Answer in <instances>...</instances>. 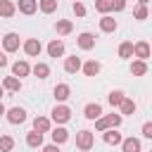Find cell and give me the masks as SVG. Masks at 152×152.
Instances as JSON below:
<instances>
[{"mask_svg":"<svg viewBox=\"0 0 152 152\" xmlns=\"http://www.w3.org/2000/svg\"><path fill=\"white\" fill-rule=\"evenodd\" d=\"M119 124H121V114H109V116H97V119H95V128H97V131L116 128Z\"/></svg>","mask_w":152,"mask_h":152,"instance_id":"1","label":"cell"},{"mask_svg":"<svg viewBox=\"0 0 152 152\" xmlns=\"http://www.w3.org/2000/svg\"><path fill=\"white\" fill-rule=\"evenodd\" d=\"M93 142H95V138H93L90 131H81V133H76V147H78V150H90Z\"/></svg>","mask_w":152,"mask_h":152,"instance_id":"2","label":"cell"},{"mask_svg":"<svg viewBox=\"0 0 152 152\" xmlns=\"http://www.w3.org/2000/svg\"><path fill=\"white\" fill-rule=\"evenodd\" d=\"M2 48H5L7 52L19 50V36H17V33H7V36L2 38Z\"/></svg>","mask_w":152,"mask_h":152,"instance_id":"3","label":"cell"},{"mask_svg":"<svg viewBox=\"0 0 152 152\" xmlns=\"http://www.w3.org/2000/svg\"><path fill=\"white\" fill-rule=\"evenodd\" d=\"M7 119H10V124H24L26 121V112L21 107H12L7 112Z\"/></svg>","mask_w":152,"mask_h":152,"instance_id":"4","label":"cell"},{"mask_svg":"<svg viewBox=\"0 0 152 152\" xmlns=\"http://www.w3.org/2000/svg\"><path fill=\"white\" fill-rule=\"evenodd\" d=\"M69 116H71V112H69V107H64V104H59V107H55V109H52V119H55L57 124L69 121Z\"/></svg>","mask_w":152,"mask_h":152,"instance_id":"5","label":"cell"},{"mask_svg":"<svg viewBox=\"0 0 152 152\" xmlns=\"http://www.w3.org/2000/svg\"><path fill=\"white\" fill-rule=\"evenodd\" d=\"M48 55H50V57H62V55H64V43L57 40V38L50 40V45H48Z\"/></svg>","mask_w":152,"mask_h":152,"instance_id":"6","label":"cell"},{"mask_svg":"<svg viewBox=\"0 0 152 152\" xmlns=\"http://www.w3.org/2000/svg\"><path fill=\"white\" fill-rule=\"evenodd\" d=\"M78 48H81V50L95 48V36H93V33H81V36H78Z\"/></svg>","mask_w":152,"mask_h":152,"instance_id":"7","label":"cell"},{"mask_svg":"<svg viewBox=\"0 0 152 152\" xmlns=\"http://www.w3.org/2000/svg\"><path fill=\"white\" fill-rule=\"evenodd\" d=\"M24 52H26V55H31V57H36V55L40 52V40H36V38H28V40L24 43Z\"/></svg>","mask_w":152,"mask_h":152,"instance_id":"8","label":"cell"},{"mask_svg":"<svg viewBox=\"0 0 152 152\" xmlns=\"http://www.w3.org/2000/svg\"><path fill=\"white\" fill-rule=\"evenodd\" d=\"M121 147H124V152H140V140L138 138H126V140H121Z\"/></svg>","mask_w":152,"mask_h":152,"instance_id":"9","label":"cell"},{"mask_svg":"<svg viewBox=\"0 0 152 152\" xmlns=\"http://www.w3.org/2000/svg\"><path fill=\"white\" fill-rule=\"evenodd\" d=\"M100 28L104 31V33H112V31H116V19H112V17H102L100 19Z\"/></svg>","mask_w":152,"mask_h":152,"instance_id":"10","label":"cell"},{"mask_svg":"<svg viewBox=\"0 0 152 152\" xmlns=\"http://www.w3.org/2000/svg\"><path fill=\"white\" fill-rule=\"evenodd\" d=\"M133 52H135L140 59H147V57H150V45H147L145 40H140V43L133 45Z\"/></svg>","mask_w":152,"mask_h":152,"instance_id":"11","label":"cell"},{"mask_svg":"<svg viewBox=\"0 0 152 152\" xmlns=\"http://www.w3.org/2000/svg\"><path fill=\"white\" fill-rule=\"evenodd\" d=\"M33 131H38V133L50 131V119H45V116H36V119H33Z\"/></svg>","mask_w":152,"mask_h":152,"instance_id":"12","label":"cell"},{"mask_svg":"<svg viewBox=\"0 0 152 152\" xmlns=\"http://www.w3.org/2000/svg\"><path fill=\"white\" fill-rule=\"evenodd\" d=\"M26 145H28V147H40V145H43V133L31 131V133L26 135Z\"/></svg>","mask_w":152,"mask_h":152,"instance_id":"13","label":"cell"},{"mask_svg":"<svg viewBox=\"0 0 152 152\" xmlns=\"http://www.w3.org/2000/svg\"><path fill=\"white\" fill-rule=\"evenodd\" d=\"M17 12V7H14V2H10V0H0V17H12Z\"/></svg>","mask_w":152,"mask_h":152,"instance_id":"14","label":"cell"},{"mask_svg":"<svg viewBox=\"0 0 152 152\" xmlns=\"http://www.w3.org/2000/svg\"><path fill=\"white\" fill-rule=\"evenodd\" d=\"M64 69L69 71V74H76L78 69H81V59L74 55V57H66V62H64Z\"/></svg>","mask_w":152,"mask_h":152,"instance_id":"15","label":"cell"},{"mask_svg":"<svg viewBox=\"0 0 152 152\" xmlns=\"http://www.w3.org/2000/svg\"><path fill=\"white\" fill-rule=\"evenodd\" d=\"M28 71H31V66L26 64V62H14V66H12V74L14 76H28Z\"/></svg>","mask_w":152,"mask_h":152,"instance_id":"16","label":"cell"},{"mask_svg":"<svg viewBox=\"0 0 152 152\" xmlns=\"http://www.w3.org/2000/svg\"><path fill=\"white\" fill-rule=\"evenodd\" d=\"M131 74H133V76H145V74H147V64H145V59L133 62V64H131Z\"/></svg>","mask_w":152,"mask_h":152,"instance_id":"17","label":"cell"},{"mask_svg":"<svg viewBox=\"0 0 152 152\" xmlns=\"http://www.w3.org/2000/svg\"><path fill=\"white\" fill-rule=\"evenodd\" d=\"M2 88H7V90H12V93H17V90L21 88V81H19L17 76H7V78L2 81Z\"/></svg>","mask_w":152,"mask_h":152,"instance_id":"18","label":"cell"},{"mask_svg":"<svg viewBox=\"0 0 152 152\" xmlns=\"http://www.w3.org/2000/svg\"><path fill=\"white\" fill-rule=\"evenodd\" d=\"M102 133H104V142H107V145H119V142H121V135H119L114 128H107V131H102Z\"/></svg>","mask_w":152,"mask_h":152,"instance_id":"19","label":"cell"},{"mask_svg":"<svg viewBox=\"0 0 152 152\" xmlns=\"http://www.w3.org/2000/svg\"><path fill=\"white\" fill-rule=\"evenodd\" d=\"M83 74H86V76H97V74H100V64H97L95 59L86 62V64H83Z\"/></svg>","mask_w":152,"mask_h":152,"instance_id":"20","label":"cell"},{"mask_svg":"<svg viewBox=\"0 0 152 152\" xmlns=\"http://www.w3.org/2000/svg\"><path fill=\"white\" fill-rule=\"evenodd\" d=\"M52 140H55V145H62V142H66V140H69V133H66V128H55V131H52Z\"/></svg>","mask_w":152,"mask_h":152,"instance_id":"21","label":"cell"},{"mask_svg":"<svg viewBox=\"0 0 152 152\" xmlns=\"http://www.w3.org/2000/svg\"><path fill=\"white\" fill-rule=\"evenodd\" d=\"M36 0H19V12H24V14H33L36 12Z\"/></svg>","mask_w":152,"mask_h":152,"instance_id":"22","label":"cell"},{"mask_svg":"<svg viewBox=\"0 0 152 152\" xmlns=\"http://www.w3.org/2000/svg\"><path fill=\"white\" fill-rule=\"evenodd\" d=\"M33 74H36L38 78H48V76H50V66L43 64V62H38V64L33 66Z\"/></svg>","mask_w":152,"mask_h":152,"instance_id":"23","label":"cell"},{"mask_svg":"<svg viewBox=\"0 0 152 152\" xmlns=\"http://www.w3.org/2000/svg\"><path fill=\"white\" fill-rule=\"evenodd\" d=\"M69 93H71V90H69V86H66V83L55 86V97H57V100H66V97H69Z\"/></svg>","mask_w":152,"mask_h":152,"instance_id":"24","label":"cell"},{"mask_svg":"<svg viewBox=\"0 0 152 152\" xmlns=\"http://www.w3.org/2000/svg\"><path fill=\"white\" fill-rule=\"evenodd\" d=\"M100 114H102L100 104H86V119H97Z\"/></svg>","mask_w":152,"mask_h":152,"instance_id":"25","label":"cell"},{"mask_svg":"<svg viewBox=\"0 0 152 152\" xmlns=\"http://www.w3.org/2000/svg\"><path fill=\"white\" fill-rule=\"evenodd\" d=\"M14 147V140L10 135H0V152H12Z\"/></svg>","mask_w":152,"mask_h":152,"instance_id":"26","label":"cell"},{"mask_svg":"<svg viewBox=\"0 0 152 152\" xmlns=\"http://www.w3.org/2000/svg\"><path fill=\"white\" fill-rule=\"evenodd\" d=\"M55 10H57V0H40V12L52 14Z\"/></svg>","mask_w":152,"mask_h":152,"instance_id":"27","label":"cell"},{"mask_svg":"<svg viewBox=\"0 0 152 152\" xmlns=\"http://www.w3.org/2000/svg\"><path fill=\"white\" fill-rule=\"evenodd\" d=\"M119 107H121V112H124V114H133V112H135V102H133V100H128V97H124Z\"/></svg>","mask_w":152,"mask_h":152,"instance_id":"28","label":"cell"},{"mask_svg":"<svg viewBox=\"0 0 152 152\" xmlns=\"http://www.w3.org/2000/svg\"><path fill=\"white\" fill-rule=\"evenodd\" d=\"M57 33H62V36L71 33V21H66V19H59V21H57Z\"/></svg>","mask_w":152,"mask_h":152,"instance_id":"29","label":"cell"},{"mask_svg":"<svg viewBox=\"0 0 152 152\" xmlns=\"http://www.w3.org/2000/svg\"><path fill=\"white\" fill-rule=\"evenodd\" d=\"M131 55H133V43H128V40L121 43L119 45V57H131Z\"/></svg>","mask_w":152,"mask_h":152,"instance_id":"30","label":"cell"},{"mask_svg":"<svg viewBox=\"0 0 152 152\" xmlns=\"http://www.w3.org/2000/svg\"><path fill=\"white\" fill-rule=\"evenodd\" d=\"M95 10L102 12V14H107L112 10V0H95Z\"/></svg>","mask_w":152,"mask_h":152,"instance_id":"31","label":"cell"},{"mask_svg":"<svg viewBox=\"0 0 152 152\" xmlns=\"http://www.w3.org/2000/svg\"><path fill=\"white\" fill-rule=\"evenodd\" d=\"M121 100H124V93H121V90L109 93V104H112V107H119V104H121Z\"/></svg>","mask_w":152,"mask_h":152,"instance_id":"32","label":"cell"},{"mask_svg":"<svg viewBox=\"0 0 152 152\" xmlns=\"http://www.w3.org/2000/svg\"><path fill=\"white\" fill-rule=\"evenodd\" d=\"M133 14H135V19H147V5H138Z\"/></svg>","mask_w":152,"mask_h":152,"instance_id":"33","label":"cell"},{"mask_svg":"<svg viewBox=\"0 0 152 152\" xmlns=\"http://www.w3.org/2000/svg\"><path fill=\"white\" fill-rule=\"evenodd\" d=\"M126 7V0H112V10H116V12H121Z\"/></svg>","mask_w":152,"mask_h":152,"instance_id":"34","label":"cell"},{"mask_svg":"<svg viewBox=\"0 0 152 152\" xmlns=\"http://www.w3.org/2000/svg\"><path fill=\"white\" fill-rule=\"evenodd\" d=\"M74 14H76V17H83V14H86V7H83L81 2H76V5H74Z\"/></svg>","mask_w":152,"mask_h":152,"instance_id":"35","label":"cell"},{"mask_svg":"<svg viewBox=\"0 0 152 152\" xmlns=\"http://www.w3.org/2000/svg\"><path fill=\"white\" fill-rule=\"evenodd\" d=\"M142 135L145 138H152V124H145L142 126Z\"/></svg>","mask_w":152,"mask_h":152,"instance_id":"36","label":"cell"},{"mask_svg":"<svg viewBox=\"0 0 152 152\" xmlns=\"http://www.w3.org/2000/svg\"><path fill=\"white\" fill-rule=\"evenodd\" d=\"M43 152H59V147L57 145H48V147H43Z\"/></svg>","mask_w":152,"mask_h":152,"instance_id":"37","label":"cell"},{"mask_svg":"<svg viewBox=\"0 0 152 152\" xmlns=\"http://www.w3.org/2000/svg\"><path fill=\"white\" fill-rule=\"evenodd\" d=\"M2 66H7V57H5V52H0V69Z\"/></svg>","mask_w":152,"mask_h":152,"instance_id":"38","label":"cell"},{"mask_svg":"<svg viewBox=\"0 0 152 152\" xmlns=\"http://www.w3.org/2000/svg\"><path fill=\"white\" fill-rule=\"evenodd\" d=\"M138 2H140V5H147V2H150V0H138Z\"/></svg>","mask_w":152,"mask_h":152,"instance_id":"39","label":"cell"},{"mask_svg":"<svg viewBox=\"0 0 152 152\" xmlns=\"http://www.w3.org/2000/svg\"><path fill=\"white\" fill-rule=\"evenodd\" d=\"M0 114H5V107H2V102H0Z\"/></svg>","mask_w":152,"mask_h":152,"instance_id":"40","label":"cell"},{"mask_svg":"<svg viewBox=\"0 0 152 152\" xmlns=\"http://www.w3.org/2000/svg\"><path fill=\"white\" fill-rule=\"evenodd\" d=\"M0 97H2V86H0Z\"/></svg>","mask_w":152,"mask_h":152,"instance_id":"41","label":"cell"}]
</instances>
